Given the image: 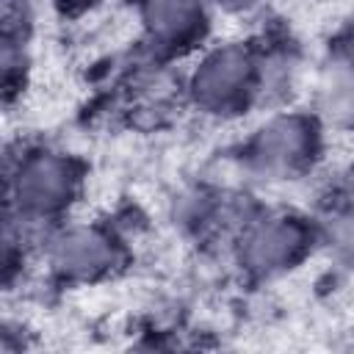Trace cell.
<instances>
[{
  "mask_svg": "<svg viewBox=\"0 0 354 354\" xmlns=\"http://www.w3.org/2000/svg\"><path fill=\"white\" fill-rule=\"evenodd\" d=\"M69 194V171L55 158H36L19 174V196L25 205L44 210L55 207Z\"/></svg>",
  "mask_w": 354,
  "mask_h": 354,
  "instance_id": "cell-1",
  "label": "cell"
},
{
  "mask_svg": "<svg viewBox=\"0 0 354 354\" xmlns=\"http://www.w3.org/2000/svg\"><path fill=\"white\" fill-rule=\"evenodd\" d=\"M304 147L307 138L296 122H277L268 130H263L257 141V160L263 163V169L288 171L301 160Z\"/></svg>",
  "mask_w": 354,
  "mask_h": 354,
  "instance_id": "cell-2",
  "label": "cell"
},
{
  "mask_svg": "<svg viewBox=\"0 0 354 354\" xmlns=\"http://www.w3.org/2000/svg\"><path fill=\"white\" fill-rule=\"evenodd\" d=\"M246 75V58L238 50L216 53L205 69L196 77V91H202L205 100H227L235 94V86H241Z\"/></svg>",
  "mask_w": 354,
  "mask_h": 354,
  "instance_id": "cell-3",
  "label": "cell"
},
{
  "mask_svg": "<svg viewBox=\"0 0 354 354\" xmlns=\"http://www.w3.org/2000/svg\"><path fill=\"white\" fill-rule=\"evenodd\" d=\"M55 260L61 263V268H69V271H94L108 260V249L97 232L75 230L58 241Z\"/></svg>",
  "mask_w": 354,
  "mask_h": 354,
  "instance_id": "cell-4",
  "label": "cell"
},
{
  "mask_svg": "<svg viewBox=\"0 0 354 354\" xmlns=\"http://www.w3.org/2000/svg\"><path fill=\"white\" fill-rule=\"evenodd\" d=\"M296 249H299V232L290 224H263L249 241V254L257 266L282 263Z\"/></svg>",
  "mask_w": 354,
  "mask_h": 354,
  "instance_id": "cell-5",
  "label": "cell"
},
{
  "mask_svg": "<svg viewBox=\"0 0 354 354\" xmlns=\"http://www.w3.org/2000/svg\"><path fill=\"white\" fill-rule=\"evenodd\" d=\"M194 0H149V19L163 33H180L191 25Z\"/></svg>",
  "mask_w": 354,
  "mask_h": 354,
  "instance_id": "cell-6",
  "label": "cell"
},
{
  "mask_svg": "<svg viewBox=\"0 0 354 354\" xmlns=\"http://www.w3.org/2000/svg\"><path fill=\"white\" fill-rule=\"evenodd\" d=\"M324 105L335 119H354V75H335L324 83Z\"/></svg>",
  "mask_w": 354,
  "mask_h": 354,
  "instance_id": "cell-7",
  "label": "cell"
},
{
  "mask_svg": "<svg viewBox=\"0 0 354 354\" xmlns=\"http://www.w3.org/2000/svg\"><path fill=\"white\" fill-rule=\"evenodd\" d=\"M227 3H238L241 6V3H249V0H227Z\"/></svg>",
  "mask_w": 354,
  "mask_h": 354,
  "instance_id": "cell-8",
  "label": "cell"
},
{
  "mask_svg": "<svg viewBox=\"0 0 354 354\" xmlns=\"http://www.w3.org/2000/svg\"><path fill=\"white\" fill-rule=\"evenodd\" d=\"M351 53H354V47H351Z\"/></svg>",
  "mask_w": 354,
  "mask_h": 354,
  "instance_id": "cell-9",
  "label": "cell"
}]
</instances>
